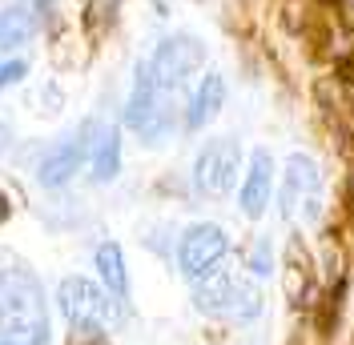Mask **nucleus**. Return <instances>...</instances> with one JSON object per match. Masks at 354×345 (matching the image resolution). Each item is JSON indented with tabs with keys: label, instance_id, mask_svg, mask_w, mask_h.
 I'll list each match as a JSON object with an SVG mask.
<instances>
[{
	"label": "nucleus",
	"instance_id": "9d476101",
	"mask_svg": "<svg viewBox=\"0 0 354 345\" xmlns=\"http://www.w3.org/2000/svg\"><path fill=\"white\" fill-rule=\"evenodd\" d=\"M274 197V157L266 149H254L250 157V169L242 181V213L245 217H262L266 205Z\"/></svg>",
	"mask_w": 354,
	"mask_h": 345
},
{
	"label": "nucleus",
	"instance_id": "f03ea898",
	"mask_svg": "<svg viewBox=\"0 0 354 345\" xmlns=\"http://www.w3.org/2000/svg\"><path fill=\"white\" fill-rule=\"evenodd\" d=\"M57 305L65 313L68 325L77 329H105V325H121L125 322V302L109 293L105 285L88 277H65L57 285Z\"/></svg>",
	"mask_w": 354,
	"mask_h": 345
},
{
	"label": "nucleus",
	"instance_id": "dca6fc26",
	"mask_svg": "<svg viewBox=\"0 0 354 345\" xmlns=\"http://www.w3.org/2000/svg\"><path fill=\"white\" fill-rule=\"evenodd\" d=\"M250 269H254L258 277L270 273V245H266V241H258V249H254V257H250Z\"/></svg>",
	"mask_w": 354,
	"mask_h": 345
},
{
	"label": "nucleus",
	"instance_id": "6e6552de",
	"mask_svg": "<svg viewBox=\"0 0 354 345\" xmlns=\"http://www.w3.org/2000/svg\"><path fill=\"white\" fill-rule=\"evenodd\" d=\"M225 249H230V237L221 233V225L201 221V225L185 229V237L177 245V265H181V273L189 281H201L225 261Z\"/></svg>",
	"mask_w": 354,
	"mask_h": 345
},
{
	"label": "nucleus",
	"instance_id": "423d86ee",
	"mask_svg": "<svg viewBox=\"0 0 354 345\" xmlns=\"http://www.w3.org/2000/svg\"><path fill=\"white\" fill-rule=\"evenodd\" d=\"M238 172H242V149H238V141L218 137V141L201 145L198 161H194V189L201 197H225L234 189Z\"/></svg>",
	"mask_w": 354,
	"mask_h": 345
},
{
	"label": "nucleus",
	"instance_id": "f3484780",
	"mask_svg": "<svg viewBox=\"0 0 354 345\" xmlns=\"http://www.w3.org/2000/svg\"><path fill=\"white\" fill-rule=\"evenodd\" d=\"M0 217H8V197L0 193Z\"/></svg>",
	"mask_w": 354,
	"mask_h": 345
},
{
	"label": "nucleus",
	"instance_id": "9b49d317",
	"mask_svg": "<svg viewBox=\"0 0 354 345\" xmlns=\"http://www.w3.org/2000/svg\"><path fill=\"white\" fill-rule=\"evenodd\" d=\"M221 105H225V81H221L218 72H205V77H201V85L194 88V97H189V108H185V129H205V125L221 112Z\"/></svg>",
	"mask_w": 354,
	"mask_h": 345
},
{
	"label": "nucleus",
	"instance_id": "f257e3e1",
	"mask_svg": "<svg viewBox=\"0 0 354 345\" xmlns=\"http://www.w3.org/2000/svg\"><path fill=\"white\" fill-rule=\"evenodd\" d=\"M0 337L48 345V309L41 281L28 269H0Z\"/></svg>",
	"mask_w": 354,
	"mask_h": 345
},
{
	"label": "nucleus",
	"instance_id": "1a4fd4ad",
	"mask_svg": "<svg viewBox=\"0 0 354 345\" xmlns=\"http://www.w3.org/2000/svg\"><path fill=\"white\" fill-rule=\"evenodd\" d=\"M318 189H322V177L318 165L310 161L306 152H294L286 161L282 172V217H318Z\"/></svg>",
	"mask_w": 354,
	"mask_h": 345
},
{
	"label": "nucleus",
	"instance_id": "20e7f679",
	"mask_svg": "<svg viewBox=\"0 0 354 345\" xmlns=\"http://www.w3.org/2000/svg\"><path fill=\"white\" fill-rule=\"evenodd\" d=\"M194 305L209 317H230V322H250L262 313V293L250 281L234 277L225 269H214L209 277L194 281Z\"/></svg>",
	"mask_w": 354,
	"mask_h": 345
},
{
	"label": "nucleus",
	"instance_id": "7ed1b4c3",
	"mask_svg": "<svg viewBox=\"0 0 354 345\" xmlns=\"http://www.w3.org/2000/svg\"><path fill=\"white\" fill-rule=\"evenodd\" d=\"M125 125L137 137H145L149 145H157L161 137L174 132V92H165L157 85L145 61L133 68V92H129V105H125Z\"/></svg>",
	"mask_w": 354,
	"mask_h": 345
},
{
	"label": "nucleus",
	"instance_id": "ddd939ff",
	"mask_svg": "<svg viewBox=\"0 0 354 345\" xmlns=\"http://www.w3.org/2000/svg\"><path fill=\"white\" fill-rule=\"evenodd\" d=\"M32 32H37V17H32L28 0H12L0 8V48H8V52L24 48L32 41Z\"/></svg>",
	"mask_w": 354,
	"mask_h": 345
},
{
	"label": "nucleus",
	"instance_id": "4468645a",
	"mask_svg": "<svg viewBox=\"0 0 354 345\" xmlns=\"http://www.w3.org/2000/svg\"><path fill=\"white\" fill-rule=\"evenodd\" d=\"M97 273H101V285H105L109 293L125 297V289H129V277H125V253H121V245L105 241V245L97 249Z\"/></svg>",
	"mask_w": 354,
	"mask_h": 345
},
{
	"label": "nucleus",
	"instance_id": "a211bd4d",
	"mask_svg": "<svg viewBox=\"0 0 354 345\" xmlns=\"http://www.w3.org/2000/svg\"><path fill=\"white\" fill-rule=\"evenodd\" d=\"M0 345H21V342H12V337H0Z\"/></svg>",
	"mask_w": 354,
	"mask_h": 345
},
{
	"label": "nucleus",
	"instance_id": "2eb2a0df",
	"mask_svg": "<svg viewBox=\"0 0 354 345\" xmlns=\"http://www.w3.org/2000/svg\"><path fill=\"white\" fill-rule=\"evenodd\" d=\"M24 77H28V65H24V61H4V65H0V88L21 85Z\"/></svg>",
	"mask_w": 354,
	"mask_h": 345
},
{
	"label": "nucleus",
	"instance_id": "0eeeda50",
	"mask_svg": "<svg viewBox=\"0 0 354 345\" xmlns=\"http://www.w3.org/2000/svg\"><path fill=\"white\" fill-rule=\"evenodd\" d=\"M97 121H85L81 129L73 132V137H65L61 145H53V149L41 157V165H37V181H41L44 189H61V185H68L77 172H81V165H85V157L93 152V141H97Z\"/></svg>",
	"mask_w": 354,
	"mask_h": 345
},
{
	"label": "nucleus",
	"instance_id": "f8f14e48",
	"mask_svg": "<svg viewBox=\"0 0 354 345\" xmlns=\"http://www.w3.org/2000/svg\"><path fill=\"white\" fill-rule=\"evenodd\" d=\"M93 185H109L117 181V172H121V132L113 129V125H101L97 129V141H93Z\"/></svg>",
	"mask_w": 354,
	"mask_h": 345
},
{
	"label": "nucleus",
	"instance_id": "39448f33",
	"mask_svg": "<svg viewBox=\"0 0 354 345\" xmlns=\"http://www.w3.org/2000/svg\"><path fill=\"white\" fill-rule=\"evenodd\" d=\"M201 61H205V48H201L198 37H169V41L157 44V52L145 65H149L157 85L177 97L181 88L194 81V72L201 68Z\"/></svg>",
	"mask_w": 354,
	"mask_h": 345
}]
</instances>
